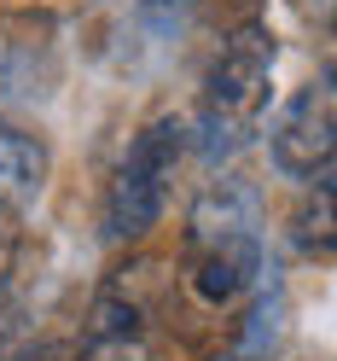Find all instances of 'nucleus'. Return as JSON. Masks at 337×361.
I'll return each instance as SVG.
<instances>
[{"label":"nucleus","mask_w":337,"mask_h":361,"mask_svg":"<svg viewBox=\"0 0 337 361\" xmlns=\"http://www.w3.org/2000/svg\"><path fill=\"white\" fill-rule=\"evenodd\" d=\"M151 6H174V0H151Z\"/></svg>","instance_id":"nucleus-8"},{"label":"nucleus","mask_w":337,"mask_h":361,"mask_svg":"<svg viewBox=\"0 0 337 361\" xmlns=\"http://www.w3.org/2000/svg\"><path fill=\"white\" fill-rule=\"evenodd\" d=\"M262 280V210L256 192L221 180L198 198L186 233V286L204 303H233Z\"/></svg>","instance_id":"nucleus-2"},{"label":"nucleus","mask_w":337,"mask_h":361,"mask_svg":"<svg viewBox=\"0 0 337 361\" xmlns=\"http://www.w3.org/2000/svg\"><path fill=\"white\" fill-rule=\"evenodd\" d=\"M274 164L297 180H331V152H337V94L331 76L308 82L297 99L279 111L274 134H267Z\"/></svg>","instance_id":"nucleus-4"},{"label":"nucleus","mask_w":337,"mask_h":361,"mask_svg":"<svg viewBox=\"0 0 337 361\" xmlns=\"http://www.w3.org/2000/svg\"><path fill=\"white\" fill-rule=\"evenodd\" d=\"M227 361H239V355H227Z\"/></svg>","instance_id":"nucleus-9"},{"label":"nucleus","mask_w":337,"mask_h":361,"mask_svg":"<svg viewBox=\"0 0 337 361\" xmlns=\"http://www.w3.org/2000/svg\"><path fill=\"white\" fill-rule=\"evenodd\" d=\"M181 152H186L181 117H157L134 134V146L122 152L117 175H110V192H105V239L110 245H134L157 228V216L169 204V180L181 169Z\"/></svg>","instance_id":"nucleus-3"},{"label":"nucleus","mask_w":337,"mask_h":361,"mask_svg":"<svg viewBox=\"0 0 337 361\" xmlns=\"http://www.w3.org/2000/svg\"><path fill=\"white\" fill-rule=\"evenodd\" d=\"M47 140L30 134L24 123L0 117V210H24L47 187Z\"/></svg>","instance_id":"nucleus-6"},{"label":"nucleus","mask_w":337,"mask_h":361,"mask_svg":"<svg viewBox=\"0 0 337 361\" xmlns=\"http://www.w3.org/2000/svg\"><path fill=\"white\" fill-rule=\"evenodd\" d=\"M76 361H146V303L128 280H110L94 298Z\"/></svg>","instance_id":"nucleus-5"},{"label":"nucleus","mask_w":337,"mask_h":361,"mask_svg":"<svg viewBox=\"0 0 337 361\" xmlns=\"http://www.w3.org/2000/svg\"><path fill=\"white\" fill-rule=\"evenodd\" d=\"M274 30L267 24H239L221 53L210 59L204 94H198V146L210 157H233L256 140L267 94H274Z\"/></svg>","instance_id":"nucleus-1"},{"label":"nucleus","mask_w":337,"mask_h":361,"mask_svg":"<svg viewBox=\"0 0 337 361\" xmlns=\"http://www.w3.org/2000/svg\"><path fill=\"white\" fill-rule=\"evenodd\" d=\"M297 239H303V251L331 257V180H314V204L297 216Z\"/></svg>","instance_id":"nucleus-7"}]
</instances>
